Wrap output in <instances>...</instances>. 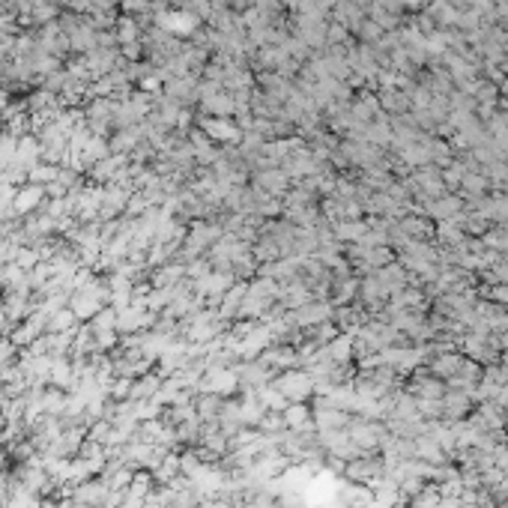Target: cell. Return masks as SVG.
Returning <instances> with one entry per match:
<instances>
[{"mask_svg":"<svg viewBox=\"0 0 508 508\" xmlns=\"http://www.w3.org/2000/svg\"><path fill=\"white\" fill-rule=\"evenodd\" d=\"M147 490H150V478H147V476H135V478H132V488H129L132 497L144 500V497H147Z\"/></svg>","mask_w":508,"mask_h":508,"instance_id":"obj_18","label":"cell"},{"mask_svg":"<svg viewBox=\"0 0 508 508\" xmlns=\"http://www.w3.org/2000/svg\"><path fill=\"white\" fill-rule=\"evenodd\" d=\"M428 212L434 215V219H440V222H442V219H446V222H454L457 215H461V200H457V198L437 200V203H434V207H430Z\"/></svg>","mask_w":508,"mask_h":508,"instance_id":"obj_13","label":"cell"},{"mask_svg":"<svg viewBox=\"0 0 508 508\" xmlns=\"http://www.w3.org/2000/svg\"><path fill=\"white\" fill-rule=\"evenodd\" d=\"M40 198H42V192H36V188H30V192L18 195V200H16V212H30L36 203H40Z\"/></svg>","mask_w":508,"mask_h":508,"instance_id":"obj_15","label":"cell"},{"mask_svg":"<svg viewBox=\"0 0 508 508\" xmlns=\"http://www.w3.org/2000/svg\"><path fill=\"white\" fill-rule=\"evenodd\" d=\"M404 4H410V6H418V4H425V0H404Z\"/></svg>","mask_w":508,"mask_h":508,"instance_id":"obj_21","label":"cell"},{"mask_svg":"<svg viewBox=\"0 0 508 508\" xmlns=\"http://www.w3.org/2000/svg\"><path fill=\"white\" fill-rule=\"evenodd\" d=\"M234 371H236V377H239V389H243V392H258V389L270 386L272 380H275V371H272V368H266L260 359H254V362H236Z\"/></svg>","mask_w":508,"mask_h":508,"instance_id":"obj_3","label":"cell"},{"mask_svg":"<svg viewBox=\"0 0 508 508\" xmlns=\"http://www.w3.org/2000/svg\"><path fill=\"white\" fill-rule=\"evenodd\" d=\"M263 186L270 188V192H284V176L270 174V176H263Z\"/></svg>","mask_w":508,"mask_h":508,"instance_id":"obj_19","label":"cell"},{"mask_svg":"<svg viewBox=\"0 0 508 508\" xmlns=\"http://www.w3.org/2000/svg\"><path fill=\"white\" fill-rule=\"evenodd\" d=\"M485 296H490L497 305H502V308H508V284H493L490 290H485Z\"/></svg>","mask_w":508,"mask_h":508,"instance_id":"obj_17","label":"cell"},{"mask_svg":"<svg viewBox=\"0 0 508 508\" xmlns=\"http://www.w3.org/2000/svg\"><path fill=\"white\" fill-rule=\"evenodd\" d=\"M260 362L266 368H272L275 374L290 371V368H299V350L296 344H272L260 353Z\"/></svg>","mask_w":508,"mask_h":508,"instance_id":"obj_5","label":"cell"},{"mask_svg":"<svg viewBox=\"0 0 508 508\" xmlns=\"http://www.w3.org/2000/svg\"><path fill=\"white\" fill-rule=\"evenodd\" d=\"M258 398H260V404H263L270 413H284V410H287V404H290L272 383H270V386H263V389H258Z\"/></svg>","mask_w":508,"mask_h":508,"instance_id":"obj_12","label":"cell"},{"mask_svg":"<svg viewBox=\"0 0 508 508\" xmlns=\"http://www.w3.org/2000/svg\"><path fill=\"white\" fill-rule=\"evenodd\" d=\"M326 350H329V359H332V362H338V365H347V362H353V356H356V347H353V335H344V332H341L335 341H329V344H326Z\"/></svg>","mask_w":508,"mask_h":508,"instance_id":"obj_11","label":"cell"},{"mask_svg":"<svg viewBox=\"0 0 508 508\" xmlns=\"http://www.w3.org/2000/svg\"><path fill=\"white\" fill-rule=\"evenodd\" d=\"M258 430H263V434H270V437H282L284 430H287V425H284V416H282V413H266V416L260 418Z\"/></svg>","mask_w":508,"mask_h":508,"instance_id":"obj_14","label":"cell"},{"mask_svg":"<svg viewBox=\"0 0 508 508\" xmlns=\"http://www.w3.org/2000/svg\"><path fill=\"white\" fill-rule=\"evenodd\" d=\"M413 442H416V457H418V461L434 464V466H442V464L449 461V452L442 449L430 434H418Z\"/></svg>","mask_w":508,"mask_h":508,"instance_id":"obj_8","label":"cell"},{"mask_svg":"<svg viewBox=\"0 0 508 508\" xmlns=\"http://www.w3.org/2000/svg\"><path fill=\"white\" fill-rule=\"evenodd\" d=\"M72 320H75L72 308H69V311H57L54 317H51V329H54V332H69V329H72Z\"/></svg>","mask_w":508,"mask_h":508,"instance_id":"obj_16","label":"cell"},{"mask_svg":"<svg viewBox=\"0 0 508 508\" xmlns=\"http://www.w3.org/2000/svg\"><path fill=\"white\" fill-rule=\"evenodd\" d=\"M332 314H335V308L326 299H311V302H305L302 308L290 311V320H294L296 329H311V326L329 323L332 320Z\"/></svg>","mask_w":508,"mask_h":508,"instance_id":"obj_4","label":"cell"},{"mask_svg":"<svg viewBox=\"0 0 508 508\" xmlns=\"http://www.w3.org/2000/svg\"><path fill=\"white\" fill-rule=\"evenodd\" d=\"M272 386L282 392V395H284L290 404L308 401V398L314 395V380L308 377V371H305V368H290V371L275 374Z\"/></svg>","mask_w":508,"mask_h":508,"instance_id":"obj_1","label":"cell"},{"mask_svg":"<svg viewBox=\"0 0 508 508\" xmlns=\"http://www.w3.org/2000/svg\"><path fill=\"white\" fill-rule=\"evenodd\" d=\"M207 395H219V398H231L234 392L239 389V377L234 371V365L231 368H224V365H210L207 371H203L200 377V383H198Z\"/></svg>","mask_w":508,"mask_h":508,"instance_id":"obj_2","label":"cell"},{"mask_svg":"<svg viewBox=\"0 0 508 508\" xmlns=\"http://www.w3.org/2000/svg\"><path fill=\"white\" fill-rule=\"evenodd\" d=\"M266 413L270 410L260 404L258 392H246V395L239 398V422H243V428H258Z\"/></svg>","mask_w":508,"mask_h":508,"instance_id":"obj_9","label":"cell"},{"mask_svg":"<svg viewBox=\"0 0 508 508\" xmlns=\"http://www.w3.org/2000/svg\"><path fill=\"white\" fill-rule=\"evenodd\" d=\"M466 192H481V188H485V180H481V176H466Z\"/></svg>","mask_w":508,"mask_h":508,"instance_id":"obj_20","label":"cell"},{"mask_svg":"<svg viewBox=\"0 0 508 508\" xmlns=\"http://www.w3.org/2000/svg\"><path fill=\"white\" fill-rule=\"evenodd\" d=\"M350 413L344 410H335V406H326V404H314V425L317 430H344L350 425Z\"/></svg>","mask_w":508,"mask_h":508,"instance_id":"obj_7","label":"cell"},{"mask_svg":"<svg viewBox=\"0 0 508 508\" xmlns=\"http://www.w3.org/2000/svg\"><path fill=\"white\" fill-rule=\"evenodd\" d=\"M461 365H464L461 353H437L434 359L428 362V371L434 377H440V380H449V377H454L457 371H461Z\"/></svg>","mask_w":508,"mask_h":508,"instance_id":"obj_10","label":"cell"},{"mask_svg":"<svg viewBox=\"0 0 508 508\" xmlns=\"http://www.w3.org/2000/svg\"><path fill=\"white\" fill-rule=\"evenodd\" d=\"M505 418H508V406H505Z\"/></svg>","mask_w":508,"mask_h":508,"instance_id":"obj_22","label":"cell"},{"mask_svg":"<svg viewBox=\"0 0 508 508\" xmlns=\"http://www.w3.org/2000/svg\"><path fill=\"white\" fill-rule=\"evenodd\" d=\"M284 416V425L287 430H296V434H314L317 425H314V406L308 401H299V404H287Z\"/></svg>","mask_w":508,"mask_h":508,"instance_id":"obj_6","label":"cell"}]
</instances>
